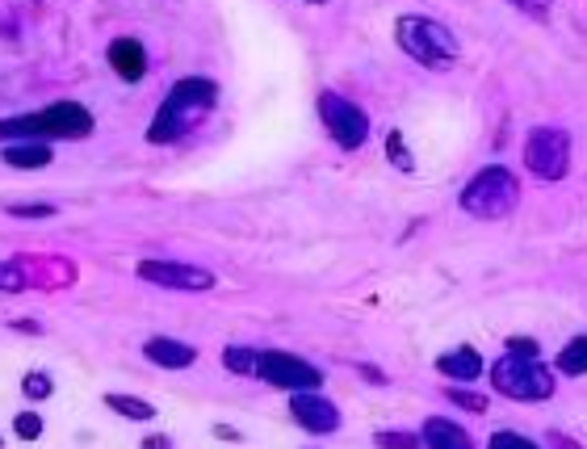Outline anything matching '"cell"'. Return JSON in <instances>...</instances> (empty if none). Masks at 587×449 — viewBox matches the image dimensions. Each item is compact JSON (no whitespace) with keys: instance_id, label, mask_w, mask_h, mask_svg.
Returning <instances> with one entry per match:
<instances>
[{"instance_id":"18","label":"cell","mask_w":587,"mask_h":449,"mask_svg":"<svg viewBox=\"0 0 587 449\" xmlns=\"http://www.w3.org/2000/svg\"><path fill=\"white\" fill-rule=\"evenodd\" d=\"M105 403H110V412H118L126 420H151V416H156V408H151L147 399H139V395H118V391H110V395H105Z\"/></svg>"},{"instance_id":"24","label":"cell","mask_w":587,"mask_h":449,"mask_svg":"<svg viewBox=\"0 0 587 449\" xmlns=\"http://www.w3.org/2000/svg\"><path fill=\"white\" fill-rule=\"evenodd\" d=\"M487 449H537V441L520 437V433H512V429H499V433L487 441Z\"/></svg>"},{"instance_id":"6","label":"cell","mask_w":587,"mask_h":449,"mask_svg":"<svg viewBox=\"0 0 587 449\" xmlns=\"http://www.w3.org/2000/svg\"><path fill=\"white\" fill-rule=\"evenodd\" d=\"M525 168L541 181H562L571 173V135L558 126H533L525 139Z\"/></svg>"},{"instance_id":"7","label":"cell","mask_w":587,"mask_h":449,"mask_svg":"<svg viewBox=\"0 0 587 449\" xmlns=\"http://www.w3.org/2000/svg\"><path fill=\"white\" fill-rule=\"evenodd\" d=\"M269 387L277 391H290V395H302V391H319L323 387V370H315L311 361H302L294 353H281V349H265L260 353V374Z\"/></svg>"},{"instance_id":"2","label":"cell","mask_w":587,"mask_h":449,"mask_svg":"<svg viewBox=\"0 0 587 449\" xmlns=\"http://www.w3.org/2000/svg\"><path fill=\"white\" fill-rule=\"evenodd\" d=\"M93 114L80 101H51L47 110L26 114V118H0V143H47V139H89L93 135Z\"/></svg>"},{"instance_id":"13","label":"cell","mask_w":587,"mask_h":449,"mask_svg":"<svg viewBox=\"0 0 587 449\" xmlns=\"http://www.w3.org/2000/svg\"><path fill=\"white\" fill-rule=\"evenodd\" d=\"M437 370L453 382V387H462V382H474V378H483V357H478V349L462 345V349H453V353H441L437 357Z\"/></svg>"},{"instance_id":"11","label":"cell","mask_w":587,"mask_h":449,"mask_svg":"<svg viewBox=\"0 0 587 449\" xmlns=\"http://www.w3.org/2000/svg\"><path fill=\"white\" fill-rule=\"evenodd\" d=\"M105 59H110L114 76H122L126 84H139L143 72H147V51L139 38H114L110 51H105Z\"/></svg>"},{"instance_id":"29","label":"cell","mask_w":587,"mask_h":449,"mask_svg":"<svg viewBox=\"0 0 587 449\" xmlns=\"http://www.w3.org/2000/svg\"><path fill=\"white\" fill-rule=\"evenodd\" d=\"M143 449H172V441H168L164 433H156V437H147V441H143Z\"/></svg>"},{"instance_id":"1","label":"cell","mask_w":587,"mask_h":449,"mask_svg":"<svg viewBox=\"0 0 587 449\" xmlns=\"http://www.w3.org/2000/svg\"><path fill=\"white\" fill-rule=\"evenodd\" d=\"M214 105H219V84H214V80H206V76H185V80H177L168 89V97L160 101L156 118H151L147 139L151 143H172V139L189 135L193 126H198L214 110Z\"/></svg>"},{"instance_id":"20","label":"cell","mask_w":587,"mask_h":449,"mask_svg":"<svg viewBox=\"0 0 587 449\" xmlns=\"http://www.w3.org/2000/svg\"><path fill=\"white\" fill-rule=\"evenodd\" d=\"M21 391H26V399H51L55 382H51V374H47V370H30V374H26V382H21Z\"/></svg>"},{"instance_id":"30","label":"cell","mask_w":587,"mask_h":449,"mask_svg":"<svg viewBox=\"0 0 587 449\" xmlns=\"http://www.w3.org/2000/svg\"><path fill=\"white\" fill-rule=\"evenodd\" d=\"M361 374H365V378H369V382H386V378H382V374H378V370H374V366H361Z\"/></svg>"},{"instance_id":"5","label":"cell","mask_w":587,"mask_h":449,"mask_svg":"<svg viewBox=\"0 0 587 449\" xmlns=\"http://www.w3.org/2000/svg\"><path fill=\"white\" fill-rule=\"evenodd\" d=\"M491 387L499 395H508V399H520V403H541V399H550L554 387H558V378L554 370L546 366L541 357H516V353H504L499 361H491Z\"/></svg>"},{"instance_id":"14","label":"cell","mask_w":587,"mask_h":449,"mask_svg":"<svg viewBox=\"0 0 587 449\" xmlns=\"http://www.w3.org/2000/svg\"><path fill=\"white\" fill-rule=\"evenodd\" d=\"M420 437H424V449H474L470 433L462 429V424L445 420V416H428Z\"/></svg>"},{"instance_id":"9","label":"cell","mask_w":587,"mask_h":449,"mask_svg":"<svg viewBox=\"0 0 587 449\" xmlns=\"http://www.w3.org/2000/svg\"><path fill=\"white\" fill-rule=\"evenodd\" d=\"M139 277L151 286H164V290H185V294H198L214 286V273L202 265H181V261H143Z\"/></svg>"},{"instance_id":"16","label":"cell","mask_w":587,"mask_h":449,"mask_svg":"<svg viewBox=\"0 0 587 449\" xmlns=\"http://www.w3.org/2000/svg\"><path fill=\"white\" fill-rule=\"evenodd\" d=\"M554 370H558V374H567V378H583V374H587V336H575L571 345L558 353Z\"/></svg>"},{"instance_id":"19","label":"cell","mask_w":587,"mask_h":449,"mask_svg":"<svg viewBox=\"0 0 587 449\" xmlns=\"http://www.w3.org/2000/svg\"><path fill=\"white\" fill-rule=\"evenodd\" d=\"M378 449H424V437L420 433H403V429H386L374 437Z\"/></svg>"},{"instance_id":"21","label":"cell","mask_w":587,"mask_h":449,"mask_svg":"<svg viewBox=\"0 0 587 449\" xmlns=\"http://www.w3.org/2000/svg\"><path fill=\"white\" fill-rule=\"evenodd\" d=\"M13 219H51L55 215V206L51 202H13V206H5Z\"/></svg>"},{"instance_id":"25","label":"cell","mask_w":587,"mask_h":449,"mask_svg":"<svg viewBox=\"0 0 587 449\" xmlns=\"http://www.w3.org/2000/svg\"><path fill=\"white\" fill-rule=\"evenodd\" d=\"M453 403H458V408H466V412H487V399L483 395H474V391H462V387H449L445 391Z\"/></svg>"},{"instance_id":"27","label":"cell","mask_w":587,"mask_h":449,"mask_svg":"<svg viewBox=\"0 0 587 449\" xmlns=\"http://www.w3.org/2000/svg\"><path fill=\"white\" fill-rule=\"evenodd\" d=\"M508 353H516V357H537V345H533V340L512 336V340H508Z\"/></svg>"},{"instance_id":"12","label":"cell","mask_w":587,"mask_h":449,"mask_svg":"<svg viewBox=\"0 0 587 449\" xmlns=\"http://www.w3.org/2000/svg\"><path fill=\"white\" fill-rule=\"evenodd\" d=\"M143 357L156 361L160 370H185V366L198 361V349L185 345V340H172V336H151L143 345Z\"/></svg>"},{"instance_id":"26","label":"cell","mask_w":587,"mask_h":449,"mask_svg":"<svg viewBox=\"0 0 587 449\" xmlns=\"http://www.w3.org/2000/svg\"><path fill=\"white\" fill-rule=\"evenodd\" d=\"M0 290H26V273L13 261H0Z\"/></svg>"},{"instance_id":"3","label":"cell","mask_w":587,"mask_h":449,"mask_svg":"<svg viewBox=\"0 0 587 449\" xmlns=\"http://www.w3.org/2000/svg\"><path fill=\"white\" fill-rule=\"evenodd\" d=\"M395 38H399V47L428 72H449L453 63H458V55H462L453 30L441 26L437 17H424V13H403L395 21Z\"/></svg>"},{"instance_id":"22","label":"cell","mask_w":587,"mask_h":449,"mask_svg":"<svg viewBox=\"0 0 587 449\" xmlns=\"http://www.w3.org/2000/svg\"><path fill=\"white\" fill-rule=\"evenodd\" d=\"M386 156L395 160L399 173H411V152L403 147V135H399V131H386Z\"/></svg>"},{"instance_id":"28","label":"cell","mask_w":587,"mask_h":449,"mask_svg":"<svg viewBox=\"0 0 587 449\" xmlns=\"http://www.w3.org/2000/svg\"><path fill=\"white\" fill-rule=\"evenodd\" d=\"M214 437H223V441H244V437L231 429V424H214Z\"/></svg>"},{"instance_id":"23","label":"cell","mask_w":587,"mask_h":449,"mask_svg":"<svg viewBox=\"0 0 587 449\" xmlns=\"http://www.w3.org/2000/svg\"><path fill=\"white\" fill-rule=\"evenodd\" d=\"M13 433H17L21 441L42 437V416H38V412H17V416H13Z\"/></svg>"},{"instance_id":"17","label":"cell","mask_w":587,"mask_h":449,"mask_svg":"<svg viewBox=\"0 0 587 449\" xmlns=\"http://www.w3.org/2000/svg\"><path fill=\"white\" fill-rule=\"evenodd\" d=\"M223 366H227L231 374H239V378H256V374H260V353L248 349V345H231V349L223 353Z\"/></svg>"},{"instance_id":"15","label":"cell","mask_w":587,"mask_h":449,"mask_svg":"<svg viewBox=\"0 0 587 449\" xmlns=\"http://www.w3.org/2000/svg\"><path fill=\"white\" fill-rule=\"evenodd\" d=\"M9 168H47L51 164V143H9L0 152Z\"/></svg>"},{"instance_id":"10","label":"cell","mask_w":587,"mask_h":449,"mask_svg":"<svg viewBox=\"0 0 587 449\" xmlns=\"http://www.w3.org/2000/svg\"><path fill=\"white\" fill-rule=\"evenodd\" d=\"M290 416L302 424L307 433H336L340 429V412L332 399H323L315 391H302V395H290Z\"/></svg>"},{"instance_id":"4","label":"cell","mask_w":587,"mask_h":449,"mask_svg":"<svg viewBox=\"0 0 587 449\" xmlns=\"http://www.w3.org/2000/svg\"><path fill=\"white\" fill-rule=\"evenodd\" d=\"M520 202V177L504 164H487L466 181L462 210L474 219H508Z\"/></svg>"},{"instance_id":"8","label":"cell","mask_w":587,"mask_h":449,"mask_svg":"<svg viewBox=\"0 0 587 449\" xmlns=\"http://www.w3.org/2000/svg\"><path fill=\"white\" fill-rule=\"evenodd\" d=\"M319 118H323V126H328V135L340 143V147H361L365 139H369V118H365V110L361 105H353L349 97H340V93H319Z\"/></svg>"}]
</instances>
